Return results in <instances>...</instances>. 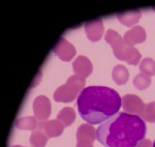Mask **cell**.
<instances>
[{"label":"cell","instance_id":"30bf717a","mask_svg":"<svg viewBox=\"0 0 155 147\" xmlns=\"http://www.w3.org/2000/svg\"><path fill=\"white\" fill-rule=\"evenodd\" d=\"M146 39V31L142 26L136 25L130 30L126 31L123 35V42L128 46L134 47L137 44H141Z\"/></svg>","mask_w":155,"mask_h":147},{"label":"cell","instance_id":"5bb4252c","mask_svg":"<svg viewBox=\"0 0 155 147\" xmlns=\"http://www.w3.org/2000/svg\"><path fill=\"white\" fill-rule=\"evenodd\" d=\"M39 120L35 116H25L20 117L15 121V126L19 129H27V131H35L38 129Z\"/></svg>","mask_w":155,"mask_h":147},{"label":"cell","instance_id":"603a6c76","mask_svg":"<svg viewBox=\"0 0 155 147\" xmlns=\"http://www.w3.org/2000/svg\"><path fill=\"white\" fill-rule=\"evenodd\" d=\"M12 147H25V146H21V145H15V146H12Z\"/></svg>","mask_w":155,"mask_h":147},{"label":"cell","instance_id":"d4e9b609","mask_svg":"<svg viewBox=\"0 0 155 147\" xmlns=\"http://www.w3.org/2000/svg\"><path fill=\"white\" fill-rule=\"evenodd\" d=\"M154 12H155V7H154Z\"/></svg>","mask_w":155,"mask_h":147},{"label":"cell","instance_id":"7c38bea8","mask_svg":"<svg viewBox=\"0 0 155 147\" xmlns=\"http://www.w3.org/2000/svg\"><path fill=\"white\" fill-rule=\"evenodd\" d=\"M77 140L79 143H91L96 140V129L92 124L84 123L77 129Z\"/></svg>","mask_w":155,"mask_h":147},{"label":"cell","instance_id":"ba28073f","mask_svg":"<svg viewBox=\"0 0 155 147\" xmlns=\"http://www.w3.org/2000/svg\"><path fill=\"white\" fill-rule=\"evenodd\" d=\"M72 68H74V75L86 79L91 75L93 71V65L86 56H79L72 62Z\"/></svg>","mask_w":155,"mask_h":147},{"label":"cell","instance_id":"7a4b0ae2","mask_svg":"<svg viewBox=\"0 0 155 147\" xmlns=\"http://www.w3.org/2000/svg\"><path fill=\"white\" fill-rule=\"evenodd\" d=\"M122 99L114 89L106 86H89L80 92L77 107L82 119L90 124L102 123L119 112Z\"/></svg>","mask_w":155,"mask_h":147},{"label":"cell","instance_id":"8992f818","mask_svg":"<svg viewBox=\"0 0 155 147\" xmlns=\"http://www.w3.org/2000/svg\"><path fill=\"white\" fill-rule=\"evenodd\" d=\"M33 113L37 120L46 121L51 115V102L45 95H39L33 102Z\"/></svg>","mask_w":155,"mask_h":147},{"label":"cell","instance_id":"9c48e42d","mask_svg":"<svg viewBox=\"0 0 155 147\" xmlns=\"http://www.w3.org/2000/svg\"><path fill=\"white\" fill-rule=\"evenodd\" d=\"M85 32L91 42H98L104 34V23L101 19L91 20L85 23Z\"/></svg>","mask_w":155,"mask_h":147},{"label":"cell","instance_id":"ac0fdd59","mask_svg":"<svg viewBox=\"0 0 155 147\" xmlns=\"http://www.w3.org/2000/svg\"><path fill=\"white\" fill-rule=\"evenodd\" d=\"M140 71L146 76H154L155 75V60L152 58H144L140 63Z\"/></svg>","mask_w":155,"mask_h":147},{"label":"cell","instance_id":"4fadbf2b","mask_svg":"<svg viewBox=\"0 0 155 147\" xmlns=\"http://www.w3.org/2000/svg\"><path fill=\"white\" fill-rule=\"evenodd\" d=\"M142 17V14L140 11L134 9V11H128V12H123L117 14V19L121 24L125 25L127 27L134 26V24H137L140 21Z\"/></svg>","mask_w":155,"mask_h":147},{"label":"cell","instance_id":"3957f363","mask_svg":"<svg viewBox=\"0 0 155 147\" xmlns=\"http://www.w3.org/2000/svg\"><path fill=\"white\" fill-rule=\"evenodd\" d=\"M104 39L113 49L114 55L119 60H123L130 65H137L141 60V53L134 47L128 46L123 42V38L117 31L107 29Z\"/></svg>","mask_w":155,"mask_h":147},{"label":"cell","instance_id":"ffe728a7","mask_svg":"<svg viewBox=\"0 0 155 147\" xmlns=\"http://www.w3.org/2000/svg\"><path fill=\"white\" fill-rule=\"evenodd\" d=\"M142 118L148 122H155V102H151V103L145 105Z\"/></svg>","mask_w":155,"mask_h":147},{"label":"cell","instance_id":"d6986e66","mask_svg":"<svg viewBox=\"0 0 155 147\" xmlns=\"http://www.w3.org/2000/svg\"><path fill=\"white\" fill-rule=\"evenodd\" d=\"M151 84V79L149 76H146L144 74H139L134 78V85L139 90H144Z\"/></svg>","mask_w":155,"mask_h":147},{"label":"cell","instance_id":"2e32d148","mask_svg":"<svg viewBox=\"0 0 155 147\" xmlns=\"http://www.w3.org/2000/svg\"><path fill=\"white\" fill-rule=\"evenodd\" d=\"M49 137L42 129H35L31 133L29 142L32 147H45L48 142Z\"/></svg>","mask_w":155,"mask_h":147},{"label":"cell","instance_id":"277c9868","mask_svg":"<svg viewBox=\"0 0 155 147\" xmlns=\"http://www.w3.org/2000/svg\"><path fill=\"white\" fill-rule=\"evenodd\" d=\"M85 79L77 75H72L67 79L66 83L55 90L53 96L58 103H71L79 96L80 92L85 88Z\"/></svg>","mask_w":155,"mask_h":147},{"label":"cell","instance_id":"5b68a950","mask_svg":"<svg viewBox=\"0 0 155 147\" xmlns=\"http://www.w3.org/2000/svg\"><path fill=\"white\" fill-rule=\"evenodd\" d=\"M122 107L126 113L142 116L145 109L143 99L136 94H126L122 98Z\"/></svg>","mask_w":155,"mask_h":147},{"label":"cell","instance_id":"cb8c5ba5","mask_svg":"<svg viewBox=\"0 0 155 147\" xmlns=\"http://www.w3.org/2000/svg\"><path fill=\"white\" fill-rule=\"evenodd\" d=\"M153 147H155V141H154V143H153Z\"/></svg>","mask_w":155,"mask_h":147},{"label":"cell","instance_id":"7402d4cb","mask_svg":"<svg viewBox=\"0 0 155 147\" xmlns=\"http://www.w3.org/2000/svg\"><path fill=\"white\" fill-rule=\"evenodd\" d=\"M76 147H93V144L91 143H77V146Z\"/></svg>","mask_w":155,"mask_h":147},{"label":"cell","instance_id":"52a82bcc","mask_svg":"<svg viewBox=\"0 0 155 147\" xmlns=\"http://www.w3.org/2000/svg\"><path fill=\"white\" fill-rule=\"evenodd\" d=\"M53 52L63 61H71L76 55V49L72 44L66 41L64 37H60L53 48Z\"/></svg>","mask_w":155,"mask_h":147},{"label":"cell","instance_id":"9a60e30c","mask_svg":"<svg viewBox=\"0 0 155 147\" xmlns=\"http://www.w3.org/2000/svg\"><path fill=\"white\" fill-rule=\"evenodd\" d=\"M112 78H113L114 82L118 85H123L127 82L129 78V73L126 66L122 65V64H118V65L114 66L113 72H112Z\"/></svg>","mask_w":155,"mask_h":147},{"label":"cell","instance_id":"8fae6325","mask_svg":"<svg viewBox=\"0 0 155 147\" xmlns=\"http://www.w3.org/2000/svg\"><path fill=\"white\" fill-rule=\"evenodd\" d=\"M37 129H42L49 138H54L61 135L64 129V125L57 119H52V120L39 121Z\"/></svg>","mask_w":155,"mask_h":147},{"label":"cell","instance_id":"44dd1931","mask_svg":"<svg viewBox=\"0 0 155 147\" xmlns=\"http://www.w3.org/2000/svg\"><path fill=\"white\" fill-rule=\"evenodd\" d=\"M137 147H153V143L149 139H144V140L141 141V143L139 144Z\"/></svg>","mask_w":155,"mask_h":147},{"label":"cell","instance_id":"6da1fadb","mask_svg":"<svg viewBox=\"0 0 155 147\" xmlns=\"http://www.w3.org/2000/svg\"><path fill=\"white\" fill-rule=\"evenodd\" d=\"M146 133V123L141 116L118 112L97 128L96 140L104 147H137Z\"/></svg>","mask_w":155,"mask_h":147},{"label":"cell","instance_id":"e0dca14e","mask_svg":"<svg viewBox=\"0 0 155 147\" xmlns=\"http://www.w3.org/2000/svg\"><path fill=\"white\" fill-rule=\"evenodd\" d=\"M76 119V112L71 107H66L59 111L57 115V120L63 124L64 126H68L74 122Z\"/></svg>","mask_w":155,"mask_h":147}]
</instances>
